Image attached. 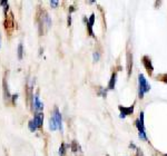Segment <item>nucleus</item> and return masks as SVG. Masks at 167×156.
<instances>
[{
    "instance_id": "obj_10",
    "label": "nucleus",
    "mask_w": 167,
    "mask_h": 156,
    "mask_svg": "<svg viewBox=\"0 0 167 156\" xmlns=\"http://www.w3.org/2000/svg\"><path fill=\"white\" fill-rule=\"evenodd\" d=\"M116 80H117V74L113 73L112 77H110V80H109V84H108V89H114L115 88Z\"/></svg>"
},
{
    "instance_id": "obj_14",
    "label": "nucleus",
    "mask_w": 167,
    "mask_h": 156,
    "mask_svg": "<svg viewBox=\"0 0 167 156\" xmlns=\"http://www.w3.org/2000/svg\"><path fill=\"white\" fill-rule=\"evenodd\" d=\"M22 56H23V47H22V44H19V46H18V58L22 59Z\"/></svg>"
},
{
    "instance_id": "obj_24",
    "label": "nucleus",
    "mask_w": 167,
    "mask_h": 156,
    "mask_svg": "<svg viewBox=\"0 0 167 156\" xmlns=\"http://www.w3.org/2000/svg\"><path fill=\"white\" fill-rule=\"evenodd\" d=\"M164 156H167V154H165V155H164Z\"/></svg>"
},
{
    "instance_id": "obj_22",
    "label": "nucleus",
    "mask_w": 167,
    "mask_h": 156,
    "mask_svg": "<svg viewBox=\"0 0 167 156\" xmlns=\"http://www.w3.org/2000/svg\"><path fill=\"white\" fill-rule=\"evenodd\" d=\"M159 78H163V82H164V83H167V75H163V76H160Z\"/></svg>"
},
{
    "instance_id": "obj_12",
    "label": "nucleus",
    "mask_w": 167,
    "mask_h": 156,
    "mask_svg": "<svg viewBox=\"0 0 167 156\" xmlns=\"http://www.w3.org/2000/svg\"><path fill=\"white\" fill-rule=\"evenodd\" d=\"M28 127H29V129L31 131V132H35L37 128H38V126H37V124L35 123V121L33 119H31V121H29V124H28Z\"/></svg>"
},
{
    "instance_id": "obj_15",
    "label": "nucleus",
    "mask_w": 167,
    "mask_h": 156,
    "mask_svg": "<svg viewBox=\"0 0 167 156\" xmlns=\"http://www.w3.org/2000/svg\"><path fill=\"white\" fill-rule=\"evenodd\" d=\"M65 154H66V145L63 143V144L60 145V147H59V155L65 156Z\"/></svg>"
},
{
    "instance_id": "obj_17",
    "label": "nucleus",
    "mask_w": 167,
    "mask_h": 156,
    "mask_svg": "<svg viewBox=\"0 0 167 156\" xmlns=\"http://www.w3.org/2000/svg\"><path fill=\"white\" fill-rule=\"evenodd\" d=\"M93 58H94V62H98V60H99V58H100V55H99V52H95L94 55H93Z\"/></svg>"
},
{
    "instance_id": "obj_13",
    "label": "nucleus",
    "mask_w": 167,
    "mask_h": 156,
    "mask_svg": "<svg viewBox=\"0 0 167 156\" xmlns=\"http://www.w3.org/2000/svg\"><path fill=\"white\" fill-rule=\"evenodd\" d=\"M33 85H35V79H33V78H29L28 84H27V87H28V92H29V95H30V93H31V89L33 88Z\"/></svg>"
},
{
    "instance_id": "obj_16",
    "label": "nucleus",
    "mask_w": 167,
    "mask_h": 156,
    "mask_svg": "<svg viewBox=\"0 0 167 156\" xmlns=\"http://www.w3.org/2000/svg\"><path fill=\"white\" fill-rule=\"evenodd\" d=\"M71 149H73V153H76L78 151V145H77L76 141H73V143H71Z\"/></svg>"
},
{
    "instance_id": "obj_8",
    "label": "nucleus",
    "mask_w": 167,
    "mask_h": 156,
    "mask_svg": "<svg viewBox=\"0 0 167 156\" xmlns=\"http://www.w3.org/2000/svg\"><path fill=\"white\" fill-rule=\"evenodd\" d=\"M3 97H5L6 102H8L11 98L10 93H9V88H8V83L6 82V78H3Z\"/></svg>"
},
{
    "instance_id": "obj_3",
    "label": "nucleus",
    "mask_w": 167,
    "mask_h": 156,
    "mask_svg": "<svg viewBox=\"0 0 167 156\" xmlns=\"http://www.w3.org/2000/svg\"><path fill=\"white\" fill-rule=\"evenodd\" d=\"M52 117L55 118V122H56V124L58 126V128L60 129V131H63V124H61V114H60V112H59V109L57 108V107H55V109H53V114H52Z\"/></svg>"
},
{
    "instance_id": "obj_23",
    "label": "nucleus",
    "mask_w": 167,
    "mask_h": 156,
    "mask_svg": "<svg viewBox=\"0 0 167 156\" xmlns=\"http://www.w3.org/2000/svg\"><path fill=\"white\" fill-rule=\"evenodd\" d=\"M69 8H70V9H69V11H70V12H71V11H73V10H75V7H73V6H70V7H69Z\"/></svg>"
},
{
    "instance_id": "obj_4",
    "label": "nucleus",
    "mask_w": 167,
    "mask_h": 156,
    "mask_svg": "<svg viewBox=\"0 0 167 156\" xmlns=\"http://www.w3.org/2000/svg\"><path fill=\"white\" fill-rule=\"evenodd\" d=\"M42 108H43V104L40 102L38 94H36L33 96V99H32V109H35V110H42Z\"/></svg>"
},
{
    "instance_id": "obj_19",
    "label": "nucleus",
    "mask_w": 167,
    "mask_h": 156,
    "mask_svg": "<svg viewBox=\"0 0 167 156\" xmlns=\"http://www.w3.org/2000/svg\"><path fill=\"white\" fill-rule=\"evenodd\" d=\"M138 121H139L142 124L144 125V112H142V113L139 114V119H138Z\"/></svg>"
},
{
    "instance_id": "obj_7",
    "label": "nucleus",
    "mask_w": 167,
    "mask_h": 156,
    "mask_svg": "<svg viewBox=\"0 0 167 156\" xmlns=\"http://www.w3.org/2000/svg\"><path fill=\"white\" fill-rule=\"evenodd\" d=\"M143 64H144L146 70L149 74H152L153 72H154V67H153V64H152V60H150L149 57H147V56L143 57Z\"/></svg>"
},
{
    "instance_id": "obj_11",
    "label": "nucleus",
    "mask_w": 167,
    "mask_h": 156,
    "mask_svg": "<svg viewBox=\"0 0 167 156\" xmlns=\"http://www.w3.org/2000/svg\"><path fill=\"white\" fill-rule=\"evenodd\" d=\"M49 128L51 129V131H56L57 128H58V126L56 124V122H55V118L53 117H50V119H49Z\"/></svg>"
},
{
    "instance_id": "obj_6",
    "label": "nucleus",
    "mask_w": 167,
    "mask_h": 156,
    "mask_svg": "<svg viewBox=\"0 0 167 156\" xmlns=\"http://www.w3.org/2000/svg\"><path fill=\"white\" fill-rule=\"evenodd\" d=\"M126 60H127V74H128V76H130L132 70H133V55H132V52H127Z\"/></svg>"
},
{
    "instance_id": "obj_2",
    "label": "nucleus",
    "mask_w": 167,
    "mask_h": 156,
    "mask_svg": "<svg viewBox=\"0 0 167 156\" xmlns=\"http://www.w3.org/2000/svg\"><path fill=\"white\" fill-rule=\"evenodd\" d=\"M51 26V19L49 17V15L46 11H42L41 16L39 17V27L41 29L42 27H45V29H49V27Z\"/></svg>"
},
{
    "instance_id": "obj_20",
    "label": "nucleus",
    "mask_w": 167,
    "mask_h": 156,
    "mask_svg": "<svg viewBox=\"0 0 167 156\" xmlns=\"http://www.w3.org/2000/svg\"><path fill=\"white\" fill-rule=\"evenodd\" d=\"M11 97H12V103L15 104V103H16V100H17V98H18V94H15V95H12Z\"/></svg>"
},
{
    "instance_id": "obj_25",
    "label": "nucleus",
    "mask_w": 167,
    "mask_h": 156,
    "mask_svg": "<svg viewBox=\"0 0 167 156\" xmlns=\"http://www.w3.org/2000/svg\"><path fill=\"white\" fill-rule=\"evenodd\" d=\"M0 42H1V38H0Z\"/></svg>"
},
{
    "instance_id": "obj_18",
    "label": "nucleus",
    "mask_w": 167,
    "mask_h": 156,
    "mask_svg": "<svg viewBox=\"0 0 167 156\" xmlns=\"http://www.w3.org/2000/svg\"><path fill=\"white\" fill-rule=\"evenodd\" d=\"M58 5H59V1H57V0H51L50 1V6L53 7V8H56Z\"/></svg>"
},
{
    "instance_id": "obj_5",
    "label": "nucleus",
    "mask_w": 167,
    "mask_h": 156,
    "mask_svg": "<svg viewBox=\"0 0 167 156\" xmlns=\"http://www.w3.org/2000/svg\"><path fill=\"white\" fill-rule=\"evenodd\" d=\"M118 108H119V110H120V115H119L120 118H125L127 115L133 114V112H134V106H129V107L119 106Z\"/></svg>"
},
{
    "instance_id": "obj_1",
    "label": "nucleus",
    "mask_w": 167,
    "mask_h": 156,
    "mask_svg": "<svg viewBox=\"0 0 167 156\" xmlns=\"http://www.w3.org/2000/svg\"><path fill=\"white\" fill-rule=\"evenodd\" d=\"M150 90V85L148 84L147 79L143 74L138 75V96L139 98L144 97V94Z\"/></svg>"
},
{
    "instance_id": "obj_21",
    "label": "nucleus",
    "mask_w": 167,
    "mask_h": 156,
    "mask_svg": "<svg viewBox=\"0 0 167 156\" xmlns=\"http://www.w3.org/2000/svg\"><path fill=\"white\" fill-rule=\"evenodd\" d=\"M67 25H68V26H71V16H70V15L68 16V19H67Z\"/></svg>"
},
{
    "instance_id": "obj_9",
    "label": "nucleus",
    "mask_w": 167,
    "mask_h": 156,
    "mask_svg": "<svg viewBox=\"0 0 167 156\" xmlns=\"http://www.w3.org/2000/svg\"><path fill=\"white\" fill-rule=\"evenodd\" d=\"M33 121H35V123L37 124L38 128L41 127L42 123H43V114H42V113H37V114L35 115V117H33Z\"/></svg>"
}]
</instances>
